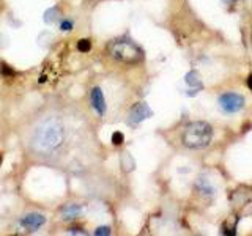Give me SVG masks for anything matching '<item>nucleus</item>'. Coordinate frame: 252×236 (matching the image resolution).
<instances>
[{"instance_id": "nucleus-1", "label": "nucleus", "mask_w": 252, "mask_h": 236, "mask_svg": "<svg viewBox=\"0 0 252 236\" xmlns=\"http://www.w3.org/2000/svg\"><path fill=\"white\" fill-rule=\"evenodd\" d=\"M63 139H65V132H63L62 121L57 117H49L35 128L32 144L38 151L51 153L63 144Z\"/></svg>"}, {"instance_id": "nucleus-2", "label": "nucleus", "mask_w": 252, "mask_h": 236, "mask_svg": "<svg viewBox=\"0 0 252 236\" xmlns=\"http://www.w3.org/2000/svg\"><path fill=\"white\" fill-rule=\"evenodd\" d=\"M211 139H213V129L205 121H194L191 124H188V128L183 132V144L192 149L208 147Z\"/></svg>"}, {"instance_id": "nucleus-3", "label": "nucleus", "mask_w": 252, "mask_h": 236, "mask_svg": "<svg viewBox=\"0 0 252 236\" xmlns=\"http://www.w3.org/2000/svg\"><path fill=\"white\" fill-rule=\"evenodd\" d=\"M110 57L123 63H139L144 59L142 49L129 39H117L109 44Z\"/></svg>"}, {"instance_id": "nucleus-4", "label": "nucleus", "mask_w": 252, "mask_h": 236, "mask_svg": "<svg viewBox=\"0 0 252 236\" xmlns=\"http://www.w3.org/2000/svg\"><path fill=\"white\" fill-rule=\"evenodd\" d=\"M219 107L227 114H235L244 107V98L238 93H225L219 98Z\"/></svg>"}, {"instance_id": "nucleus-5", "label": "nucleus", "mask_w": 252, "mask_h": 236, "mask_svg": "<svg viewBox=\"0 0 252 236\" xmlns=\"http://www.w3.org/2000/svg\"><path fill=\"white\" fill-rule=\"evenodd\" d=\"M153 115L152 109L148 107L147 102H139V104L134 106L131 110H129V115H128V123L129 124H139L140 121L147 120Z\"/></svg>"}, {"instance_id": "nucleus-6", "label": "nucleus", "mask_w": 252, "mask_h": 236, "mask_svg": "<svg viewBox=\"0 0 252 236\" xmlns=\"http://www.w3.org/2000/svg\"><path fill=\"white\" fill-rule=\"evenodd\" d=\"M46 224V217L43 214H38V212H30V214L24 216L21 219V225L26 228V230L35 232L39 227H43Z\"/></svg>"}, {"instance_id": "nucleus-7", "label": "nucleus", "mask_w": 252, "mask_h": 236, "mask_svg": "<svg viewBox=\"0 0 252 236\" xmlns=\"http://www.w3.org/2000/svg\"><path fill=\"white\" fill-rule=\"evenodd\" d=\"M90 102L93 109L96 110L98 115H104L106 114V99H104V94H102L99 87H94L90 93Z\"/></svg>"}, {"instance_id": "nucleus-8", "label": "nucleus", "mask_w": 252, "mask_h": 236, "mask_svg": "<svg viewBox=\"0 0 252 236\" xmlns=\"http://www.w3.org/2000/svg\"><path fill=\"white\" fill-rule=\"evenodd\" d=\"M185 82L186 85L189 87V90L191 91H197L199 93L202 88H203V84H202V79H200V74L197 73V71H189V73L185 76Z\"/></svg>"}, {"instance_id": "nucleus-9", "label": "nucleus", "mask_w": 252, "mask_h": 236, "mask_svg": "<svg viewBox=\"0 0 252 236\" xmlns=\"http://www.w3.org/2000/svg\"><path fill=\"white\" fill-rule=\"evenodd\" d=\"M79 212H81V206H79V205H68V206L63 208L62 214H63V219H74L79 216Z\"/></svg>"}, {"instance_id": "nucleus-10", "label": "nucleus", "mask_w": 252, "mask_h": 236, "mask_svg": "<svg viewBox=\"0 0 252 236\" xmlns=\"http://www.w3.org/2000/svg\"><path fill=\"white\" fill-rule=\"evenodd\" d=\"M57 14H59V8L55 6V8H51V10H47L46 11V14H44V21L47 22V24H51V22H54L55 19H57Z\"/></svg>"}, {"instance_id": "nucleus-11", "label": "nucleus", "mask_w": 252, "mask_h": 236, "mask_svg": "<svg viewBox=\"0 0 252 236\" xmlns=\"http://www.w3.org/2000/svg\"><path fill=\"white\" fill-rule=\"evenodd\" d=\"M77 49L81 52H89L92 49V41L90 39H81V41L77 43Z\"/></svg>"}, {"instance_id": "nucleus-12", "label": "nucleus", "mask_w": 252, "mask_h": 236, "mask_svg": "<svg viewBox=\"0 0 252 236\" xmlns=\"http://www.w3.org/2000/svg\"><path fill=\"white\" fill-rule=\"evenodd\" d=\"M123 140H125V136L122 132H114L112 134V144L114 145H122Z\"/></svg>"}, {"instance_id": "nucleus-13", "label": "nucleus", "mask_w": 252, "mask_h": 236, "mask_svg": "<svg viewBox=\"0 0 252 236\" xmlns=\"http://www.w3.org/2000/svg\"><path fill=\"white\" fill-rule=\"evenodd\" d=\"M94 235L96 236H107V235H110V228L109 227H99L94 230Z\"/></svg>"}, {"instance_id": "nucleus-14", "label": "nucleus", "mask_w": 252, "mask_h": 236, "mask_svg": "<svg viewBox=\"0 0 252 236\" xmlns=\"http://www.w3.org/2000/svg\"><path fill=\"white\" fill-rule=\"evenodd\" d=\"M0 73H2L3 76H13V69L8 68V65H5V63H0Z\"/></svg>"}, {"instance_id": "nucleus-15", "label": "nucleus", "mask_w": 252, "mask_h": 236, "mask_svg": "<svg viewBox=\"0 0 252 236\" xmlns=\"http://www.w3.org/2000/svg\"><path fill=\"white\" fill-rule=\"evenodd\" d=\"M60 30L62 31H69L73 30V21H63L62 26H60Z\"/></svg>"}, {"instance_id": "nucleus-16", "label": "nucleus", "mask_w": 252, "mask_h": 236, "mask_svg": "<svg viewBox=\"0 0 252 236\" xmlns=\"http://www.w3.org/2000/svg\"><path fill=\"white\" fill-rule=\"evenodd\" d=\"M69 233H73V235H76V233H81V235H85V232H82L81 228H73V230H71Z\"/></svg>"}, {"instance_id": "nucleus-17", "label": "nucleus", "mask_w": 252, "mask_h": 236, "mask_svg": "<svg viewBox=\"0 0 252 236\" xmlns=\"http://www.w3.org/2000/svg\"><path fill=\"white\" fill-rule=\"evenodd\" d=\"M248 87L252 90V76H249V77H248Z\"/></svg>"}, {"instance_id": "nucleus-18", "label": "nucleus", "mask_w": 252, "mask_h": 236, "mask_svg": "<svg viewBox=\"0 0 252 236\" xmlns=\"http://www.w3.org/2000/svg\"><path fill=\"white\" fill-rule=\"evenodd\" d=\"M224 2H225V3H233L235 0H224Z\"/></svg>"}, {"instance_id": "nucleus-19", "label": "nucleus", "mask_w": 252, "mask_h": 236, "mask_svg": "<svg viewBox=\"0 0 252 236\" xmlns=\"http://www.w3.org/2000/svg\"><path fill=\"white\" fill-rule=\"evenodd\" d=\"M2 161H3V157H2V154H0V164H2Z\"/></svg>"}]
</instances>
